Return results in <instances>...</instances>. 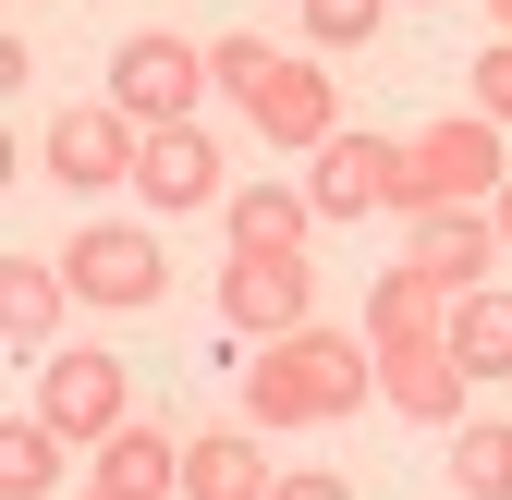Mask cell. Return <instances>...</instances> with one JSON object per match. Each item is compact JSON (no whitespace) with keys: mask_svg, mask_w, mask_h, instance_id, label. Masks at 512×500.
<instances>
[{"mask_svg":"<svg viewBox=\"0 0 512 500\" xmlns=\"http://www.w3.org/2000/svg\"><path fill=\"white\" fill-rule=\"evenodd\" d=\"M86 500H135V488H98V476H86Z\"/></svg>","mask_w":512,"mask_h":500,"instance_id":"25","label":"cell"},{"mask_svg":"<svg viewBox=\"0 0 512 500\" xmlns=\"http://www.w3.org/2000/svg\"><path fill=\"white\" fill-rule=\"evenodd\" d=\"M269 74H281V49H269V37H208V86H220V98H256Z\"/></svg>","mask_w":512,"mask_h":500,"instance_id":"21","label":"cell"},{"mask_svg":"<svg viewBox=\"0 0 512 500\" xmlns=\"http://www.w3.org/2000/svg\"><path fill=\"white\" fill-rule=\"evenodd\" d=\"M488 13H500V37H512V0H488Z\"/></svg>","mask_w":512,"mask_h":500,"instance_id":"26","label":"cell"},{"mask_svg":"<svg viewBox=\"0 0 512 500\" xmlns=\"http://www.w3.org/2000/svg\"><path fill=\"white\" fill-rule=\"evenodd\" d=\"M220 232H232V257H305V232H317V196H305V183H232Z\"/></svg>","mask_w":512,"mask_h":500,"instance_id":"12","label":"cell"},{"mask_svg":"<svg viewBox=\"0 0 512 500\" xmlns=\"http://www.w3.org/2000/svg\"><path fill=\"white\" fill-rule=\"evenodd\" d=\"M135 196H147L159 220H183V208H232V183H220V135H208V122H159L147 159H135Z\"/></svg>","mask_w":512,"mask_h":500,"instance_id":"9","label":"cell"},{"mask_svg":"<svg viewBox=\"0 0 512 500\" xmlns=\"http://www.w3.org/2000/svg\"><path fill=\"white\" fill-rule=\"evenodd\" d=\"M269 500H354V476H330V464H293Z\"/></svg>","mask_w":512,"mask_h":500,"instance_id":"23","label":"cell"},{"mask_svg":"<svg viewBox=\"0 0 512 500\" xmlns=\"http://www.w3.org/2000/svg\"><path fill=\"white\" fill-rule=\"evenodd\" d=\"M61 281H74V305H110V318H135V305L171 293V257L147 220H86L74 244H61Z\"/></svg>","mask_w":512,"mask_h":500,"instance_id":"3","label":"cell"},{"mask_svg":"<svg viewBox=\"0 0 512 500\" xmlns=\"http://www.w3.org/2000/svg\"><path fill=\"white\" fill-rule=\"evenodd\" d=\"M488 220H500V244H512V183H500V208H488Z\"/></svg>","mask_w":512,"mask_h":500,"instance_id":"24","label":"cell"},{"mask_svg":"<svg viewBox=\"0 0 512 500\" xmlns=\"http://www.w3.org/2000/svg\"><path fill=\"white\" fill-rule=\"evenodd\" d=\"M244 122H256V147H281V159H317L342 135V98H330V61H281L269 86L244 98Z\"/></svg>","mask_w":512,"mask_h":500,"instance_id":"8","label":"cell"},{"mask_svg":"<svg viewBox=\"0 0 512 500\" xmlns=\"http://www.w3.org/2000/svg\"><path fill=\"white\" fill-rule=\"evenodd\" d=\"M293 13H305V49H366L391 0H293Z\"/></svg>","mask_w":512,"mask_h":500,"instance_id":"20","label":"cell"},{"mask_svg":"<svg viewBox=\"0 0 512 500\" xmlns=\"http://www.w3.org/2000/svg\"><path fill=\"white\" fill-rule=\"evenodd\" d=\"M500 183H512L500 122H488V110H439V122H415V135H403V208H391V220H427V208H500Z\"/></svg>","mask_w":512,"mask_h":500,"instance_id":"1","label":"cell"},{"mask_svg":"<svg viewBox=\"0 0 512 500\" xmlns=\"http://www.w3.org/2000/svg\"><path fill=\"white\" fill-rule=\"evenodd\" d=\"M86 476H98V488H135V500H183V440L147 427V415H122L110 440L86 452Z\"/></svg>","mask_w":512,"mask_h":500,"instance_id":"13","label":"cell"},{"mask_svg":"<svg viewBox=\"0 0 512 500\" xmlns=\"http://www.w3.org/2000/svg\"><path fill=\"white\" fill-rule=\"evenodd\" d=\"M196 98H208V49H196V37L135 25V37L110 49V110H122V122L159 135V122H196Z\"/></svg>","mask_w":512,"mask_h":500,"instance_id":"2","label":"cell"},{"mask_svg":"<svg viewBox=\"0 0 512 500\" xmlns=\"http://www.w3.org/2000/svg\"><path fill=\"white\" fill-rule=\"evenodd\" d=\"M452 488H464V500H512V427H500V415L452 427Z\"/></svg>","mask_w":512,"mask_h":500,"instance_id":"19","label":"cell"},{"mask_svg":"<svg viewBox=\"0 0 512 500\" xmlns=\"http://www.w3.org/2000/svg\"><path fill=\"white\" fill-rule=\"evenodd\" d=\"M135 159H147V122H122L110 98H74L37 135V171L49 183H74V196H110V183H135Z\"/></svg>","mask_w":512,"mask_h":500,"instance_id":"4","label":"cell"},{"mask_svg":"<svg viewBox=\"0 0 512 500\" xmlns=\"http://www.w3.org/2000/svg\"><path fill=\"white\" fill-rule=\"evenodd\" d=\"M61 305H74L61 257H0V330H13V354H61Z\"/></svg>","mask_w":512,"mask_h":500,"instance_id":"16","label":"cell"},{"mask_svg":"<svg viewBox=\"0 0 512 500\" xmlns=\"http://www.w3.org/2000/svg\"><path fill=\"white\" fill-rule=\"evenodd\" d=\"M269 452H256V427H196L183 440V500H269Z\"/></svg>","mask_w":512,"mask_h":500,"instance_id":"15","label":"cell"},{"mask_svg":"<svg viewBox=\"0 0 512 500\" xmlns=\"http://www.w3.org/2000/svg\"><path fill=\"white\" fill-rule=\"evenodd\" d=\"M61 452H74V440L25 403L13 427H0V500H49V488H61Z\"/></svg>","mask_w":512,"mask_h":500,"instance_id":"18","label":"cell"},{"mask_svg":"<svg viewBox=\"0 0 512 500\" xmlns=\"http://www.w3.org/2000/svg\"><path fill=\"white\" fill-rule=\"evenodd\" d=\"M305 196H317V220H378V208H403V135L342 122V135L305 159Z\"/></svg>","mask_w":512,"mask_h":500,"instance_id":"6","label":"cell"},{"mask_svg":"<svg viewBox=\"0 0 512 500\" xmlns=\"http://www.w3.org/2000/svg\"><path fill=\"white\" fill-rule=\"evenodd\" d=\"M37 415H49L74 452H98L110 427L135 415V379H122V354H98V342H61V354L37 366Z\"/></svg>","mask_w":512,"mask_h":500,"instance_id":"5","label":"cell"},{"mask_svg":"<svg viewBox=\"0 0 512 500\" xmlns=\"http://www.w3.org/2000/svg\"><path fill=\"white\" fill-rule=\"evenodd\" d=\"M476 110L512 135V37H488V49H476Z\"/></svg>","mask_w":512,"mask_h":500,"instance_id":"22","label":"cell"},{"mask_svg":"<svg viewBox=\"0 0 512 500\" xmlns=\"http://www.w3.org/2000/svg\"><path fill=\"white\" fill-rule=\"evenodd\" d=\"M220 318L244 342H293L317 318V269L305 257H220Z\"/></svg>","mask_w":512,"mask_h":500,"instance_id":"7","label":"cell"},{"mask_svg":"<svg viewBox=\"0 0 512 500\" xmlns=\"http://www.w3.org/2000/svg\"><path fill=\"white\" fill-rule=\"evenodd\" d=\"M464 366H452V342H403V354H378V403H391L403 427H464Z\"/></svg>","mask_w":512,"mask_h":500,"instance_id":"11","label":"cell"},{"mask_svg":"<svg viewBox=\"0 0 512 500\" xmlns=\"http://www.w3.org/2000/svg\"><path fill=\"white\" fill-rule=\"evenodd\" d=\"M439 318H452V293H439L415 257H391V269L366 281V342H378V354H403V342H439Z\"/></svg>","mask_w":512,"mask_h":500,"instance_id":"14","label":"cell"},{"mask_svg":"<svg viewBox=\"0 0 512 500\" xmlns=\"http://www.w3.org/2000/svg\"><path fill=\"white\" fill-rule=\"evenodd\" d=\"M439 342H452L464 379H512V293H452V318H439Z\"/></svg>","mask_w":512,"mask_h":500,"instance_id":"17","label":"cell"},{"mask_svg":"<svg viewBox=\"0 0 512 500\" xmlns=\"http://www.w3.org/2000/svg\"><path fill=\"white\" fill-rule=\"evenodd\" d=\"M403 257H415L439 293H488V257H512V244H500L488 208H427V220H403Z\"/></svg>","mask_w":512,"mask_h":500,"instance_id":"10","label":"cell"}]
</instances>
